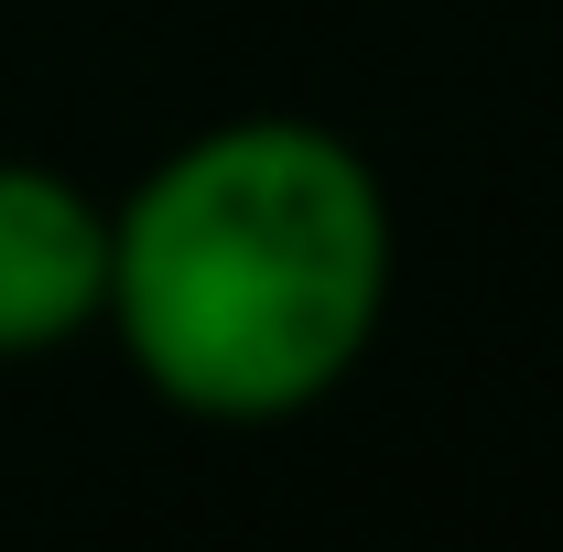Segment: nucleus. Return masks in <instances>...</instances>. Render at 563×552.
<instances>
[{
  "label": "nucleus",
  "mask_w": 563,
  "mask_h": 552,
  "mask_svg": "<svg viewBox=\"0 0 563 552\" xmlns=\"http://www.w3.org/2000/svg\"><path fill=\"white\" fill-rule=\"evenodd\" d=\"M401 292V217L379 163L303 109L185 131L109 196L98 336L185 422L272 433L368 368Z\"/></svg>",
  "instance_id": "1"
},
{
  "label": "nucleus",
  "mask_w": 563,
  "mask_h": 552,
  "mask_svg": "<svg viewBox=\"0 0 563 552\" xmlns=\"http://www.w3.org/2000/svg\"><path fill=\"white\" fill-rule=\"evenodd\" d=\"M98 303H109V196L66 163L0 152V368L98 336Z\"/></svg>",
  "instance_id": "2"
}]
</instances>
